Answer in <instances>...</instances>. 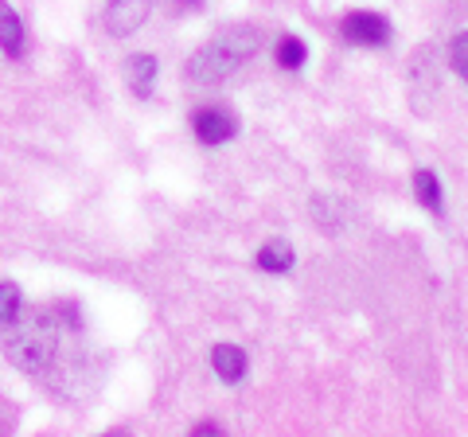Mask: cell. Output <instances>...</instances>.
<instances>
[{
    "mask_svg": "<svg viewBox=\"0 0 468 437\" xmlns=\"http://www.w3.org/2000/svg\"><path fill=\"white\" fill-rule=\"evenodd\" d=\"M0 347L24 371H48L63 347V320L55 309H20L0 325Z\"/></svg>",
    "mask_w": 468,
    "mask_h": 437,
    "instance_id": "obj_1",
    "label": "cell"
},
{
    "mask_svg": "<svg viewBox=\"0 0 468 437\" xmlns=\"http://www.w3.org/2000/svg\"><path fill=\"white\" fill-rule=\"evenodd\" d=\"M258 51V32L254 27H227L223 36H215L207 48L196 51V59L187 63V79L192 82H223L234 67H242Z\"/></svg>",
    "mask_w": 468,
    "mask_h": 437,
    "instance_id": "obj_2",
    "label": "cell"
},
{
    "mask_svg": "<svg viewBox=\"0 0 468 437\" xmlns=\"http://www.w3.org/2000/svg\"><path fill=\"white\" fill-rule=\"evenodd\" d=\"M149 12H153V0H110L106 5V32L117 39L133 36L137 27L149 20Z\"/></svg>",
    "mask_w": 468,
    "mask_h": 437,
    "instance_id": "obj_3",
    "label": "cell"
},
{
    "mask_svg": "<svg viewBox=\"0 0 468 437\" xmlns=\"http://www.w3.org/2000/svg\"><path fill=\"white\" fill-rule=\"evenodd\" d=\"M344 36L351 43H363V48H383L390 39V24L378 12H351L344 20Z\"/></svg>",
    "mask_w": 468,
    "mask_h": 437,
    "instance_id": "obj_4",
    "label": "cell"
},
{
    "mask_svg": "<svg viewBox=\"0 0 468 437\" xmlns=\"http://www.w3.org/2000/svg\"><path fill=\"white\" fill-rule=\"evenodd\" d=\"M234 129H239V122H234L227 110H199L196 113V137L203 144H223L234 137Z\"/></svg>",
    "mask_w": 468,
    "mask_h": 437,
    "instance_id": "obj_5",
    "label": "cell"
},
{
    "mask_svg": "<svg viewBox=\"0 0 468 437\" xmlns=\"http://www.w3.org/2000/svg\"><path fill=\"white\" fill-rule=\"evenodd\" d=\"M0 51L8 59H20L24 55V20L16 16V8L8 0H0Z\"/></svg>",
    "mask_w": 468,
    "mask_h": 437,
    "instance_id": "obj_6",
    "label": "cell"
},
{
    "mask_svg": "<svg viewBox=\"0 0 468 437\" xmlns=\"http://www.w3.org/2000/svg\"><path fill=\"white\" fill-rule=\"evenodd\" d=\"M125 82L137 98H149L156 86V59L153 55H129L125 59Z\"/></svg>",
    "mask_w": 468,
    "mask_h": 437,
    "instance_id": "obj_7",
    "label": "cell"
},
{
    "mask_svg": "<svg viewBox=\"0 0 468 437\" xmlns=\"http://www.w3.org/2000/svg\"><path fill=\"white\" fill-rule=\"evenodd\" d=\"M211 368H215V375L223 378V383H239V378L246 375V352L242 347H234V344H218L215 352H211Z\"/></svg>",
    "mask_w": 468,
    "mask_h": 437,
    "instance_id": "obj_8",
    "label": "cell"
},
{
    "mask_svg": "<svg viewBox=\"0 0 468 437\" xmlns=\"http://www.w3.org/2000/svg\"><path fill=\"white\" fill-rule=\"evenodd\" d=\"M258 266L270 270V273H285L292 266V246L285 239H270L266 246L258 250Z\"/></svg>",
    "mask_w": 468,
    "mask_h": 437,
    "instance_id": "obj_9",
    "label": "cell"
},
{
    "mask_svg": "<svg viewBox=\"0 0 468 437\" xmlns=\"http://www.w3.org/2000/svg\"><path fill=\"white\" fill-rule=\"evenodd\" d=\"M304 59H309V48H304V39L285 36L282 43H277V63H282L285 70H301Z\"/></svg>",
    "mask_w": 468,
    "mask_h": 437,
    "instance_id": "obj_10",
    "label": "cell"
},
{
    "mask_svg": "<svg viewBox=\"0 0 468 437\" xmlns=\"http://www.w3.org/2000/svg\"><path fill=\"white\" fill-rule=\"evenodd\" d=\"M414 192H418V199L426 203L433 215H441V184H437L433 172H418V176H414Z\"/></svg>",
    "mask_w": 468,
    "mask_h": 437,
    "instance_id": "obj_11",
    "label": "cell"
},
{
    "mask_svg": "<svg viewBox=\"0 0 468 437\" xmlns=\"http://www.w3.org/2000/svg\"><path fill=\"white\" fill-rule=\"evenodd\" d=\"M24 309V301H20V289L12 285V282H0V325H8L12 316H16Z\"/></svg>",
    "mask_w": 468,
    "mask_h": 437,
    "instance_id": "obj_12",
    "label": "cell"
},
{
    "mask_svg": "<svg viewBox=\"0 0 468 437\" xmlns=\"http://www.w3.org/2000/svg\"><path fill=\"white\" fill-rule=\"evenodd\" d=\"M449 63H452V70L468 82V32H461L457 39L449 43Z\"/></svg>",
    "mask_w": 468,
    "mask_h": 437,
    "instance_id": "obj_13",
    "label": "cell"
},
{
    "mask_svg": "<svg viewBox=\"0 0 468 437\" xmlns=\"http://www.w3.org/2000/svg\"><path fill=\"white\" fill-rule=\"evenodd\" d=\"M184 5H196V0H184Z\"/></svg>",
    "mask_w": 468,
    "mask_h": 437,
    "instance_id": "obj_14",
    "label": "cell"
}]
</instances>
